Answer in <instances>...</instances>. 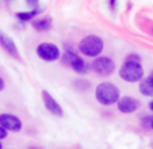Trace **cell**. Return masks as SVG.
Here are the masks:
<instances>
[{"instance_id":"obj_1","label":"cell","mask_w":153,"mask_h":149,"mask_svg":"<svg viewBox=\"0 0 153 149\" xmlns=\"http://www.w3.org/2000/svg\"><path fill=\"white\" fill-rule=\"evenodd\" d=\"M119 77L126 83H140L144 79V66L140 56L129 54L119 69Z\"/></svg>"},{"instance_id":"obj_2","label":"cell","mask_w":153,"mask_h":149,"mask_svg":"<svg viewBox=\"0 0 153 149\" xmlns=\"http://www.w3.org/2000/svg\"><path fill=\"white\" fill-rule=\"evenodd\" d=\"M95 98L103 106H111V104H115L121 98V91L115 84L110 83V81H103L96 86Z\"/></svg>"},{"instance_id":"obj_3","label":"cell","mask_w":153,"mask_h":149,"mask_svg":"<svg viewBox=\"0 0 153 149\" xmlns=\"http://www.w3.org/2000/svg\"><path fill=\"white\" fill-rule=\"evenodd\" d=\"M77 49H79V52L83 56H85V57L95 58V57H98V56H100V53L103 52L104 42L98 35H94V34L85 35L84 38L80 39Z\"/></svg>"},{"instance_id":"obj_4","label":"cell","mask_w":153,"mask_h":149,"mask_svg":"<svg viewBox=\"0 0 153 149\" xmlns=\"http://www.w3.org/2000/svg\"><path fill=\"white\" fill-rule=\"evenodd\" d=\"M62 61H64V64L69 65L77 74H84L90 69V65L85 63V60H84L83 57H80V56L75 52V49L71 45H67V43H65Z\"/></svg>"},{"instance_id":"obj_5","label":"cell","mask_w":153,"mask_h":149,"mask_svg":"<svg viewBox=\"0 0 153 149\" xmlns=\"http://www.w3.org/2000/svg\"><path fill=\"white\" fill-rule=\"evenodd\" d=\"M37 56L45 63H53V61L60 60L61 57V50L57 45L50 42H42L37 46L35 49Z\"/></svg>"},{"instance_id":"obj_6","label":"cell","mask_w":153,"mask_h":149,"mask_svg":"<svg viewBox=\"0 0 153 149\" xmlns=\"http://www.w3.org/2000/svg\"><path fill=\"white\" fill-rule=\"evenodd\" d=\"M92 69L99 76H110L115 71V63L107 56H98L92 61Z\"/></svg>"},{"instance_id":"obj_7","label":"cell","mask_w":153,"mask_h":149,"mask_svg":"<svg viewBox=\"0 0 153 149\" xmlns=\"http://www.w3.org/2000/svg\"><path fill=\"white\" fill-rule=\"evenodd\" d=\"M140 101L133 96H121L117 102V107L122 114H133L140 109Z\"/></svg>"},{"instance_id":"obj_8","label":"cell","mask_w":153,"mask_h":149,"mask_svg":"<svg viewBox=\"0 0 153 149\" xmlns=\"http://www.w3.org/2000/svg\"><path fill=\"white\" fill-rule=\"evenodd\" d=\"M0 126L4 127L7 132L16 133V132H20V129H22V121L16 115L3 112V114H0Z\"/></svg>"},{"instance_id":"obj_9","label":"cell","mask_w":153,"mask_h":149,"mask_svg":"<svg viewBox=\"0 0 153 149\" xmlns=\"http://www.w3.org/2000/svg\"><path fill=\"white\" fill-rule=\"evenodd\" d=\"M41 95H42V101H43L45 109L49 112H52L53 115H56V117H62L64 115L62 107H61L60 103L52 96V94H50L49 91H46V89H43V91L41 92Z\"/></svg>"},{"instance_id":"obj_10","label":"cell","mask_w":153,"mask_h":149,"mask_svg":"<svg viewBox=\"0 0 153 149\" xmlns=\"http://www.w3.org/2000/svg\"><path fill=\"white\" fill-rule=\"evenodd\" d=\"M0 46H1V48H3L10 56H12L14 58H16V60H19L20 58L19 49H18L15 41L12 39L10 35H7L4 31H1V30H0Z\"/></svg>"},{"instance_id":"obj_11","label":"cell","mask_w":153,"mask_h":149,"mask_svg":"<svg viewBox=\"0 0 153 149\" xmlns=\"http://www.w3.org/2000/svg\"><path fill=\"white\" fill-rule=\"evenodd\" d=\"M138 91L141 92L144 96L148 98H153V77L152 76H148L144 77L138 84Z\"/></svg>"},{"instance_id":"obj_12","label":"cell","mask_w":153,"mask_h":149,"mask_svg":"<svg viewBox=\"0 0 153 149\" xmlns=\"http://www.w3.org/2000/svg\"><path fill=\"white\" fill-rule=\"evenodd\" d=\"M31 25H33V27H34L37 31H48V30L52 29L53 20H52V18L50 16L39 18V19L35 18V19L31 22Z\"/></svg>"},{"instance_id":"obj_13","label":"cell","mask_w":153,"mask_h":149,"mask_svg":"<svg viewBox=\"0 0 153 149\" xmlns=\"http://www.w3.org/2000/svg\"><path fill=\"white\" fill-rule=\"evenodd\" d=\"M42 12V8L37 7V8H31L30 11H20L16 12V18L20 20V22H30V20H34L37 18L38 14Z\"/></svg>"},{"instance_id":"obj_14","label":"cell","mask_w":153,"mask_h":149,"mask_svg":"<svg viewBox=\"0 0 153 149\" xmlns=\"http://www.w3.org/2000/svg\"><path fill=\"white\" fill-rule=\"evenodd\" d=\"M25 1L30 8H37L38 4H39V0H25Z\"/></svg>"},{"instance_id":"obj_15","label":"cell","mask_w":153,"mask_h":149,"mask_svg":"<svg viewBox=\"0 0 153 149\" xmlns=\"http://www.w3.org/2000/svg\"><path fill=\"white\" fill-rule=\"evenodd\" d=\"M7 136H8V132H7L4 127L0 126V141L4 140V138H7Z\"/></svg>"},{"instance_id":"obj_16","label":"cell","mask_w":153,"mask_h":149,"mask_svg":"<svg viewBox=\"0 0 153 149\" xmlns=\"http://www.w3.org/2000/svg\"><path fill=\"white\" fill-rule=\"evenodd\" d=\"M108 4H110V8L114 10L117 6V0H108Z\"/></svg>"},{"instance_id":"obj_17","label":"cell","mask_w":153,"mask_h":149,"mask_svg":"<svg viewBox=\"0 0 153 149\" xmlns=\"http://www.w3.org/2000/svg\"><path fill=\"white\" fill-rule=\"evenodd\" d=\"M148 126L153 130V117H149L148 118Z\"/></svg>"},{"instance_id":"obj_18","label":"cell","mask_w":153,"mask_h":149,"mask_svg":"<svg viewBox=\"0 0 153 149\" xmlns=\"http://www.w3.org/2000/svg\"><path fill=\"white\" fill-rule=\"evenodd\" d=\"M4 87H6V83H4V80L1 77H0V91H3Z\"/></svg>"},{"instance_id":"obj_19","label":"cell","mask_w":153,"mask_h":149,"mask_svg":"<svg viewBox=\"0 0 153 149\" xmlns=\"http://www.w3.org/2000/svg\"><path fill=\"white\" fill-rule=\"evenodd\" d=\"M149 110L153 112V101H152V102H149Z\"/></svg>"},{"instance_id":"obj_20","label":"cell","mask_w":153,"mask_h":149,"mask_svg":"<svg viewBox=\"0 0 153 149\" xmlns=\"http://www.w3.org/2000/svg\"><path fill=\"white\" fill-rule=\"evenodd\" d=\"M0 149H3V145H1V141H0Z\"/></svg>"},{"instance_id":"obj_21","label":"cell","mask_w":153,"mask_h":149,"mask_svg":"<svg viewBox=\"0 0 153 149\" xmlns=\"http://www.w3.org/2000/svg\"><path fill=\"white\" fill-rule=\"evenodd\" d=\"M150 76H152V77H153V71H152V72H150Z\"/></svg>"}]
</instances>
